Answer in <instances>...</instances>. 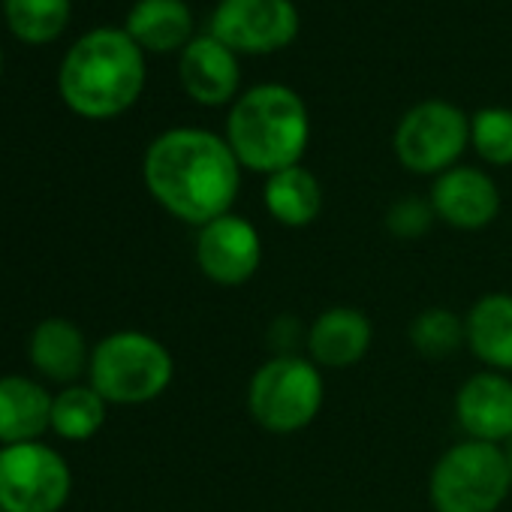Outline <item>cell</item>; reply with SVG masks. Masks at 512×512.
<instances>
[{"instance_id": "cell-19", "label": "cell", "mask_w": 512, "mask_h": 512, "mask_svg": "<svg viewBox=\"0 0 512 512\" xmlns=\"http://www.w3.org/2000/svg\"><path fill=\"white\" fill-rule=\"evenodd\" d=\"M127 34L139 49L172 52L190 43L193 16L184 0H139L127 16Z\"/></svg>"}, {"instance_id": "cell-25", "label": "cell", "mask_w": 512, "mask_h": 512, "mask_svg": "<svg viewBox=\"0 0 512 512\" xmlns=\"http://www.w3.org/2000/svg\"><path fill=\"white\" fill-rule=\"evenodd\" d=\"M503 455H506V464H509V470H512V437L503 443Z\"/></svg>"}, {"instance_id": "cell-6", "label": "cell", "mask_w": 512, "mask_h": 512, "mask_svg": "<svg viewBox=\"0 0 512 512\" xmlns=\"http://www.w3.org/2000/svg\"><path fill=\"white\" fill-rule=\"evenodd\" d=\"M88 377L109 404H148L172 386L175 359L145 332H115L91 350Z\"/></svg>"}, {"instance_id": "cell-20", "label": "cell", "mask_w": 512, "mask_h": 512, "mask_svg": "<svg viewBox=\"0 0 512 512\" xmlns=\"http://www.w3.org/2000/svg\"><path fill=\"white\" fill-rule=\"evenodd\" d=\"M109 401L94 386H67L52 398V431L64 440H91L106 425Z\"/></svg>"}, {"instance_id": "cell-22", "label": "cell", "mask_w": 512, "mask_h": 512, "mask_svg": "<svg viewBox=\"0 0 512 512\" xmlns=\"http://www.w3.org/2000/svg\"><path fill=\"white\" fill-rule=\"evenodd\" d=\"M10 31L25 43H52L70 22V0H4Z\"/></svg>"}, {"instance_id": "cell-16", "label": "cell", "mask_w": 512, "mask_h": 512, "mask_svg": "<svg viewBox=\"0 0 512 512\" xmlns=\"http://www.w3.org/2000/svg\"><path fill=\"white\" fill-rule=\"evenodd\" d=\"M52 428V395L28 377H0V443L37 440Z\"/></svg>"}, {"instance_id": "cell-12", "label": "cell", "mask_w": 512, "mask_h": 512, "mask_svg": "<svg viewBox=\"0 0 512 512\" xmlns=\"http://www.w3.org/2000/svg\"><path fill=\"white\" fill-rule=\"evenodd\" d=\"M455 422L467 440L503 446L512 437V377L488 368L467 377L455 395Z\"/></svg>"}, {"instance_id": "cell-13", "label": "cell", "mask_w": 512, "mask_h": 512, "mask_svg": "<svg viewBox=\"0 0 512 512\" xmlns=\"http://www.w3.org/2000/svg\"><path fill=\"white\" fill-rule=\"evenodd\" d=\"M374 344V326L371 317L353 305H335L317 314V320L308 326L305 347L308 359L320 371H347L356 368Z\"/></svg>"}, {"instance_id": "cell-18", "label": "cell", "mask_w": 512, "mask_h": 512, "mask_svg": "<svg viewBox=\"0 0 512 512\" xmlns=\"http://www.w3.org/2000/svg\"><path fill=\"white\" fill-rule=\"evenodd\" d=\"M266 211L287 229H305L311 226L323 211V187L311 169L290 166L266 178L263 187Z\"/></svg>"}, {"instance_id": "cell-2", "label": "cell", "mask_w": 512, "mask_h": 512, "mask_svg": "<svg viewBox=\"0 0 512 512\" xmlns=\"http://www.w3.org/2000/svg\"><path fill=\"white\" fill-rule=\"evenodd\" d=\"M61 97L82 118H115L127 112L145 85L142 49L127 31L97 28L85 34L61 64Z\"/></svg>"}, {"instance_id": "cell-8", "label": "cell", "mask_w": 512, "mask_h": 512, "mask_svg": "<svg viewBox=\"0 0 512 512\" xmlns=\"http://www.w3.org/2000/svg\"><path fill=\"white\" fill-rule=\"evenodd\" d=\"M470 142L467 115L446 100H425L413 106L395 130V154L407 172L443 175L458 166Z\"/></svg>"}, {"instance_id": "cell-26", "label": "cell", "mask_w": 512, "mask_h": 512, "mask_svg": "<svg viewBox=\"0 0 512 512\" xmlns=\"http://www.w3.org/2000/svg\"><path fill=\"white\" fill-rule=\"evenodd\" d=\"M0 64H4V55H0Z\"/></svg>"}, {"instance_id": "cell-14", "label": "cell", "mask_w": 512, "mask_h": 512, "mask_svg": "<svg viewBox=\"0 0 512 512\" xmlns=\"http://www.w3.org/2000/svg\"><path fill=\"white\" fill-rule=\"evenodd\" d=\"M238 61L235 52L220 40L196 37L184 46L181 55V85L202 106H223L238 91Z\"/></svg>"}, {"instance_id": "cell-23", "label": "cell", "mask_w": 512, "mask_h": 512, "mask_svg": "<svg viewBox=\"0 0 512 512\" xmlns=\"http://www.w3.org/2000/svg\"><path fill=\"white\" fill-rule=\"evenodd\" d=\"M470 142L491 166H512V112L491 106L479 109L470 121Z\"/></svg>"}, {"instance_id": "cell-21", "label": "cell", "mask_w": 512, "mask_h": 512, "mask_svg": "<svg viewBox=\"0 0 512 512\" xmlns=\"http://www.w3.org/2000/svg\"><path fill=\"white\" fill-rule=\"evenodd\" d=\"M407 335H410L413 350L425 359H449L461 347H467L464 317H458L452 308H443V305L419 311Z\"/></svg>"}, {"instance_id": "cell-7", "label": "cell", "mask_w": 512, "mask_h": 512, "mask_svg": "<svg viewBox=\"0 0 512 512\" xmlns=\"http://www.w3.org/2000/svg\"><path fill=\"white\" fill-rule=\"evenodd\" d=\"M73 491L67 461L46 443H16L0 449V509L61 512Z\"/></svg>"}, {"instance_id": "cell-4", "label": "cell", "mask_w": 512, "mask_h": 512, "mask_svg": "<svg viewBox=\"0 0 512 512\" xmlns=\"http://www.w3.org/2000/svg\"><path fill=\"white\" fill-rule=\"evenodd\" d=\"M326 401L323 371L296 353H278L253 371L247 383V413L269 434H299L317 422Z\"/></svg>"}, {"instance_id": "cell-17", "label": "cell", "mask_w": 512, "mask_h": 512, "mask_svg": "<svg viewBox=\"0 0 512 512\" xmlns=\"http://www.w3.org/2000/svg\"><path fill=\"white\" fill-rule=\"evenodd\" d=\"M28 356H31V365L55 383H73L91 365V353H88L82 329L64 317L43 320L34 329Z\"/></svg>"}, {"instance_id": "cell-1", "label": "cell", "mask_w": 512, "mask_h": 512, "mask_svg": "<svg viewBox=\"0 0 512 512\" xmlns=\"http://www.w3.org/2000/svg\"><path fill=\"white\" fill-rule=\"evenodd\" d=\"M145 187L178 220L205 226L232 211L241 190V163L211 130L175 127L145 151Z\"/></svg>"}, {"instance_id": "cell-11", "label": "cell", "mask_w": 512, "mask_h": 512, "mask_svg": "<svg viewBox=\"0 0 512 512\" xmlns=\"http://www.w3.org/2000/svg\"><path fill=\"white\" fill-rule=\"evenodd\" d=\"M428 199L437 220L458 232H479L500 214V190L494 178L473 166H452L437 175Z\"/></svg>"}, {"instance_id": "cell-15", "label": "cell", "mask_w": 512, "mask_h": 512, "mask_svg": "<svg viewBox=\"0 0 512 512\" xmlns=\"http://www.w3.org/2000/svg\"><path fill=\"white\" fill-rule=\"evenodd\" d=\"M467 350L488 368L512 377V293H485L464 314Z\"/></svg>"}, {"instance_id": "cell-9", "label": "cell", "mask_w": 512, "mask_h": 512, "mask_svg": "<svg viewBox=\"0 0 512 512\" xmlns=\"http://www.w3.org/2000/svg\"><path fill=\"white\" fill-rule=\"evenodd\" d=\"M299 34L293 0H220L211 16V37L232 52L269 55Z\"/></svg>"}, {"instance_id": "cell-5", "label": "cell", "mask_w": 512, "mask_h": 512, "mask_svg": "<svg viewBox=\"0 0 512 512\" xmlns=\"http://www.w3.org/2000/svg\"><path fill=\"white\" fill-rule=\"evenodd\" d=\"M512 491L503 446L458 440L431 467L428 503L434 512H497Z\"/></svg>"}, {"instance_id": "cell-10", "label": "cell", "mask_w": 512, "mask_h": 512, "mask_svg": "<svg viewBox=\"0 0 512 512\" xmlns=\"http://www.w3.org/2000/svg\"><path fill=\"white\" fill-rule=\"evenodd\" d=\"M196 266L217 287H244L263 266V238L247 217L223 214L196 232Z\"/></svg>"}, {"instance_id": "cell-24", "label": "cell", "mask_w": 512, "mask_h": 512, "mask_svg": "<svg viewBox=\"0 0 512 512\" xmlns=\"http://www.w3.org/2000/svg\"><path fill=\"white\" fill-rule=\"evenodd\" d=\"M434 220H437L434 205L431 199H422V196H401L386 211V229L401 241L422 238L434 226Z\"/></svg>"}, {"instance_id": "cell-3", "label": "cell", "mask_w": 512, "mask_h": 512, "mask_svg": "<svg viewBox=\"0 0 512 512\" xmlns=\"http://www.w3.org/2000/svg\"><path fill=\"white\" fill-rule=\"evenodd\" d=\"M311 139L302 97L284 85H256L238 97L226 118V142L241 169L275 175L299 166Z\"/></svg>"}, {"instance_id": "cell-27", "label": "cell", "mask_w": 512, "mask_h": 512, "mask_svg": "<svg viewBox=\"0 0 512 512\" xmlns=\"http://www.w3.org/2000/svg\"><path fill=\"white\" fill-rule=\"evenodd\" d=\"M0 512H4V509H0Z\"/></svg>"}]
</instances>
